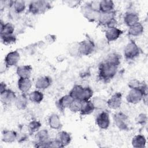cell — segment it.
Returning a JSON list of instances; mask_svg holds the SVG:
<instances>
[{"mask_svg":"<svg viewBox=\"0 0 148 148\" xmlns=\"http://www.w3.org/2000/svg\"><path fill=\"white\" fill-rule=\"evenodd\" d=\"M35 138L36 147H47V143L50 140L49 133L46 129L39 130L35 134Z\"/></svg>","mask_w":148,"mask_h":148,"instance_id":"cell-9","label":"cell"},{"mask_svg":"<svg viewBox=\"0 0 148 148\" xmlns=\"http://www.w3.org/2000/svg\"><path fill=\"white\" fill-rule=\"evenodd\" d=\"M122 104V94L116 92L112 94L107 100V107L111 109L116 110L120 108Z\"/></svg>","mask_w":148,"mask_h":148,"instance_id":"cell-14","label":"cell"},{"mask_svg":"<svg viewBox=\"0 0 148 148\" xmlns=\"http://www.w3.org/2000/svg\"><path fill=\"white\" fill-rule=\"evenodd\" d=\"M95 110L94 104L92 101L88 100L86 101H82V105L80 114L82 116H87L91 114Z\"/></svg>","mask_w":148,"mask_h":148,"instance_id":"cell-24","label":"cell"},{"mask_svg":"<svg viewBox=\"0 0 148 148\" xmlns=\"http://www.w3.org/2000/svg\"><path fill=\"white\" fill-rule=\"evenodd\" d=\"M52 83L51 78L48 76H42L38 77L35 82V87L37 90L42 91L48 88Z\"/></svg>","mask_w":148,"mask_h":148,"instance_id":"cell-16","label":"cell"},{"mask_svg":"<svg viewBox=\"0 0 148 148\" xmlns=\"http://www.w3.org/2000/svg\"><path fill=\"white\" fill-rule=\"evenodd\" d=\"M49 127L55 130H60L62 127V124L59 116L56 113L51 114L48 118Z\"/></svg>","mask_w":148,"mask_h":148,"instance_id":"cell-21","label":"cell"},{"mask_svg":"<svg viewBox=\"0 0 148 148\" xmlns=\"http://www.w3.org/2000/svg\"><path fill=\"white\" fill-rule=\"evenodd\" d=\"M104 61L110 64L119 66L121 63V57L117 53L112 52L108 54Z\"/></svg>","mask_w":148,"mask_h":148,"instance_id":"cell-29","label":"cell"},{"mask_svg":"<svg viewBox=\"0 0 148 148\" xmlns=\"http://www.w3.org/2000/svg\"><path fill=\"white\" fill-rule=\"evenodd\" d=\"M32 83L30 78L19 77L17 81V87L21 93H27L31 88Z\"/></svg>","mask_w":148,"mask_h":148,"instance_id":"cell-20","label":"cell"},{"mask_svg":"<svg viewBox=\"0 0 148 148\" xmlns=\"http://www.w3.org/2000/svg\"><path fill=\"white\" fill-rule=\"evenodd\" d=\"M81 11L83 16L90 22L97 21L100 12L96 11L92 9L88 2L86 3L81 8Z\"/></svg>","mask_w":148,"mask_h":148,"instance_id":"cell-7","label":"cell"},{"mask_svg":"<svg viewBox=\"0 0 148 148\" xmlns=\"http://www.w3.org/2000/svg\"><path fill=\"white\" fill-rule=\"evenodd\" d=\"M56 140L58 142L60 147H63L68 146L71 142V134L65 131H60L56 135Z\"/></svg>","mask_w":148,"mask_h":148,"instance_id":"cell-15","label":"cell"},{"mask_svg":"<svg viewBox=\"0 0 148 148\" xmlns=\"http://www.w3.org/2000/svg\"><path fill=\"white\" fill-rule=\"evenodd\" d=\"M147 121V116L146 113H141L139 114L136 118V123L140 125H145Z\"/></svg>","mask_w":148,"mask_h":148,"instance_id":"cell-38","label":"cell"},{"mask_svg":"<svg viewBox=\"0 0 148 148\" xmlns=\"http://www.w3.org/2000/svg\"><path fill=\"white\" fill-rule=\"evenodd\" d=\"M29 101L36 104L40 103L44 98V95L42 91L36 90L31 91L28 95Z\"/></svg>","mask_w":148,"mask_h":148,"instance_id":"cell-28","label":"cell"},{"mask_svg":"<svg viewBox=\"0 0 148 148\" xmlns=\"http://www.w3.org/2000/svg\"><path fill=\"white\" fill-rule=\"evenodd\" d=\"M114 3L111 0H102L99 2L100 12H109L114 10Z\"/></svg>","mask_w":148,"mask_h":148,"instance_id":"cell-30","label":"cell"},{"mask_svg":"<svg viewBox=\"0 0 148 148\" xmlns=\"http://www.w3.org/2000/svg\"><path fill=\"white\" fill-rule=\"evenodd\" d=\"M141 52L139 46L134 40H130L124 48L123 55L125 59L131 60L138 57Z\"/></svg>","mask_w":148,"mask_h":148,"instance_id":"cell-3","label":"cell"},{"mask_svg":"<svg viewBox=\"0 0 148 148\" xmlns=\"http://www.w3.org/2000/svg\"><path fill=\"white\" fill-rule=\"evenodd\" d=\"M123 21L127 27H130L139 22V17L136 13L129 11L124 14Z\"/></svg>","mask_w":148,"mask_h":148,"instance_id":"cell-18","label":"cell"},{"mask_svg":"<svg viewBox=\"0 0 148 148\" xmlns=\"http://www.w3.org/2000/svg\"><path fill=\"white\" fill-rule=\"evenodd\" d=\"M20 59V56L18 51L13 50L9 52L4 58V63L6 67L10 68L16 66Z\"/></svg>","mask_w":148,"mask_h":148,"instance_id":"cell-13","label":"cell"},{"mask_svg":"<svg viewBox=\"0 0 148 148\" xmlns=\"http://www.w3.org/2000/svg\"><path fill=\"white\" fill-rule=\"evenodd\" d=\"M42 127V124L40 121L37 120H31L28 124L27 129L29 134H36L39 130H40Z\"/></svg>","mask_w":148,"mask_h":148,"instance_id":"cell-33","label":"cell"},{"mask_svg":"<svg viewBox=\"0 0 148 148\" xmlns=\"http://www.w3.org/2000/svg\"><path fill=\"white\" fill-rule=\"evenodd\" d=\"M12 8L17 14H20L23 13L26 9L25 1L21 0L14 1Z\"/></svg>","mask_w":148,"mask_h":148,"instance_id":"cell-34","label":"cell"},{"mask_svg":"<svg viewBox=\"0 0 148 148\" xmlns=\"http://www.w3.org/2000/svg\"><path fill=\"white\" fill-rule=\"evenodd\" d=\"M123 33V31L116 26H111L106 28L105 32V37L107 42H113L117 40Z\"/></svg>","mask_w":148,"mask_h":148,"instance_id":"cell-11","label":"cell"},{"mask_svg":"<svg viewBox=\"0 0 148 148\" xmlns=\"http://www.w3.org/2000/svg\"><path fill=\"white\" fill-rule=\"evenodd\" d=\"M73 100V98L68 94L63 95L60 98H59L56 101V105L57 108L60 110L64 111L66 109L69 108Z\"/></svg>","mask_w":148,"mask_h":148,"instance_id":"cell-17","label":"cell"},{"mask_svg":"<svg viewBox=\"0 0 148 148\" xmlns=\"http://www.w3.org/2000/svg\"><path fill=\"white\" fill-rule=\"evenodd\" d=\"M49 8L50 3L45 1H33L28 5V12L34 15L43 13Z\"/></svg>","mask_w":148,"mask_h":148,"instance_id":"cell-4","label":"cell"},{"mask_svg":"<svg viewBox=\"0 0 148 148\" xmlns=\"http://www.w3.org/2000/svg\"><path fill=\"white\" fill-rule=\"evenodd\" d=\"M15 27L13 24L10 22L3 23L1 21L0 23V35L14 34Z\"/></svg>","mask_w":148,"mask_h":148,"instance_id":"cell-25","label":"cell"},{"mask_svg":"<svg viewBox=\"0 0 148 148\" xmlns=\"http://www.w3.org/2000/svg\"><path fill=\"white\" fill-rule=\"evenodd\" d=\"M95 109L104 110L107 107V100L101 97H95L91 100Z\"/></svg>","mask_w":148,"mask_h":148,"instance_id":"cell-31","label":"cell"},{"mask_svg":"<svg viewBox=\"0 0 148 148\" xmlns=\"http://www.w3.org/2000/svg\"><path fill=\"white\" fill-rule=\"evenodd\" d=\"M18 134L16 131L10 130H5L2 132V141L6 143H12L17 140Z\"/></svg>","mask_w":148,"mask_h":148,"instance_id":"cell-19","label":"cell"},{"mask_svg":"<svg viewBox=\"0 0 148 148\" xmlns=\"http://www.w3.org/2000/svg\"><path fill=\"white\" fill-rule=\"evenodd\" d=\"M144 32V27L140 23H138L129 27L128 34L130 36L137 37L140 36Z\"/></svg>","mask_w":148,"mask_h":148,"instance_id":"cell-26","label":"cell"},{"mask_svg":"<svg viewBox=\"0 0 148 148\" xmlns=\"http://www.w3.org/2000/svg\"><path fill=\"white\" fill-rule=\"evenodd\" d=\"M77 49L79 55L89 56L95 49V44L90 39H85L77 43Z\"/></svg>","mask_w":148,"mask_h":148,"instance_id":"cell-5","label":"cell"},{"mask_svg":"<svg viewBox=\"0 0 148 148\" xmlns=\"http://www.w3.org/2000/svg\"><path fill=\"white\" fill-rule=\"evenodd\" d=\"M82 105V101L79 99H73V101L72 102L68 109L71 110V112L73 113H78V112H80L81 110Z\"/></svg>","mask_w":148,"mask_h":148,"instance_id":"cell-37","label":"cell"},{"mask_svg":"<svg viewBox=\"0 0 148 148\" xmlns=\"http://www.w3.org/2000/svg\"><path fill=\"white\" fill-rule=\"evenodd\" d=\"M17 95L14 91L11 89L7 88L5 91L0 92V98L2 103L4 105H10L16 99Z\"/></svg>","mask_w":148,"mask_h":148,"instance_id":"cell-12","label":"cell"},{"mask_svg":"<svg viewBox=\"0 0 148 148\" xmlns=\"http://www.w3.org/2000/svg\"><path fill=\"white\" fill-rule=\"evenodd\" d=\"M145 95H147V94H145L140 87L130 89L126 95V101L129 103L136 104L140 102Z\"/></svg>","mask_w":148,"mask_h":148,"instance_id":"cell-6","label":"cell"},{"mask_svg":"<svg viewBox=\"0 0 148 148\" xmlns=\"http://www.w3.org/2000/svg\"><path fill=\"white\" fill-rule=\"evenodd\" d=\"M113 120L116 127L120 130H127L128 125V116L121 112L116 113L113 116Z\"/></svg>","mask_w":148,"mask_h":148,"instance_id":"cell-10","label":"cell"},{"mask_svg":"<svg viewBox=\"0 0 148 148\" xmlns=\"http://www.w3.org/2000/svg\"><path fill=\"white\" fill-rule=\"evenodd\" d=\"M28 97L26 95V93H21L17 96L14 101V104L17 109L19 110L25 109L28 105Z\"/></svg>","mask_w":148,"mask_h":148,"instance_id":"cell-23","label":"cell"},{"mask_svg":"<svg viewBox=\"0 0 148 148\" xmlns=\"http://www.w3.org/2000/svg\"><path fill=\"white\" fill-rule=\"evenodd\" d=\"M68 6H69L70 8H76L77 7L78 5H79L81 3L82 1H65V2Z\"/></svg>","mask_w":148,"mask_h":148,"instance_id":"cell-41","label":"cell"},{"mask_svg":"<svg viewBox=\"0 0 148 148\" xmlns=\"http://www.w3.org/2000/svg\"><path fill=\"white\" fill-rule=\"evenodd\" d=\"M141 84V82L136 79H131L128 82V87L130 89H134V88H138L140 87Z\"/></svg>","mask_w":148,"mask_h":148,"instance_id":"cell-39","label":"cell"},{"mask_svg":"<svg viewBox=\"0 0 148 148\" xmlns=\"http://www.w3.org/2000/svg\"><path fill=\"white\" fill-rule=\"evenodd\" d=\"M117 69L118 66L103 61L98 66V77L103 82H107L115 76Z\"/></svg>","mask_w":148,"mask_h":148,"instance_id":"cell-1","label":"cell"},{"mask_svg":"<svg viewBox=\"0 0 148 148\" xmlns=\"http://www.w3.org/2000/svg\"><path fill=\"white\" fill-rule=\"evenodd\" d=\"M97 21L101 26L106 28L114 26L116 23V11L114 10L109 12H100Z\"/></svg>","mask_w":148,"mask_h":148,"instance_id":"cell-2","label":"cell"},{"mask_svg":"<svg viewBox=\"0 0 148 148\" xmlns=\"http://www.w3.org/2000/svg\"><path fill=\"white\" fill-rule=\"evenodd\" d=\"M0 36H1V40L2 43L5 45L13 44L16 42V40H17L16 36L14 34L0 35Z\"/></svg>","mask_w":148,"mask_h":148,"instance_id":"cell-35","label":"cell"},{"mask_svg":"<svg viewBox=\"0 0 148 148\" xmlns=\"http://www.w3.org/2000/svg\"><path fill=\"white\" fill-rule=\"evenodd\" d=\"M6 89H7L6 84L4 82H1L0 84V92L5 91Z\"/></svg>","mask_w":148,"mask_h":148,"instance_id":"cell-42","label":"cell"},{"mask_svg":"<svg viewBox=\"0 0 148 148\" xmlns=\"http://www.w3.org/2000/svg\"><path fill=\"white\" fill-rule=\"evenodd\" d=\"M84 87L79 85L75 84L73 86L72 89L69 92V94L75 99H79L80 101V98L83 93Z\"/></svg>","mask_w":148,"mask_h":148,"instance_id":"cell-32","label":"cell"},{"mask_svg":"<svg viewBox=\"0 0 148 148\" xmlns=\"http://www.w3.org/2000/svg\"><path fill=\"white\" fill-rule=\"evenodd\" d=\"M97 125L101 130H106L110 124V120L109 113L106 110H102L99 113L95 118Z\"/></svg>","mask_w":148,"mask_h":148,"instance_id":"cell-8","label":"cell"},{"mask_svg":"<svg viewBox=\"0 0 148 148\" xmlns=\"http://www.w3.org/2000/svg\"><path fill=\"white\" fill-rule=\"evenodd\" d=\"M99 2L100 1H91L89 3V5L90 6V7L98 12H100L99 10Z\"/></svg>","mask_w":148,"mask_h":148,"instance_id":"cell-40","label":"cell"},{"mask_svg":"<svg viewBox=\"0 0 148 148\" xmlns=\"http://www.w3.org/2000/svg\"><path fill=\"white\" fill-rule=\"evenodd\" d=\"M32 71L31 65H23L17 67L16 74L19 77L30 78Z\"/></svg>","mask_w":148,"mask_h":148,"instance_id":"cell-22","label":"cell"},{"mask_svg":"<svg viewBox=\"0 0 148 148\" xmlns=\"http://www.w3.org/2000/svg\"><path fill=\"white\" fill-rule=\"evenodd\" d=\"M131 144L135 148H144L146 147V139L143 135H136L132 138Z\"/></svg>","mask_w":148,"mask_h":148,"instance_id":"cell-27","label":"cell"},{"mask_svg":"<svg viewBox=\"0 0 148 148\" xmlns=\"http://www.w3.org/2000/svg\"><path fill=\"white\" fill-rule=\"evenodd\" d=\"M93 94H94V91L91 87L88 86L84 87L83 91L80 98V101H86L90 100L92 97Z\"/></svg>","mask_w":148,"mask_h":148,"instance_id":"cell-36","label":"cell"}]
</instances>
